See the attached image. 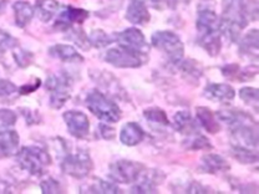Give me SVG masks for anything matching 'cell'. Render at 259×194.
I'll use <instances>...</instances> for the list:
<instances>
[{"instance_id":"52a82bcc","label":"cell","mask_w":259,"mask_h":194,"mask_svg":"<svg viewBox=\"0 0 259 194\" xmlns=\"http://www.w3.org/2000/svg\"><path fill=\"white\" fill-rule=\"evenodd\" d=\"M142 172H144V166L134 161L121 160L110 166V178L113 182L123 183V184L139 180Z\"/></svg>"},{"instance_id":"30bf717a","label":"cell","mask_w":259,"mask_h":194,"mask_svg":"<svg viewBox=\"0 0 259 194\" xmlns=\"http://www.w3.org/2000/svg\"><path fill=\"white\" fill-rule=\"evenodd\" d=\"M64 121L66 123L70 134L75 138H85L90 132V121L88 116L80 111H67L64 113Z\"/></svg>"},{"instance_id":"d6a6232c","label":"cell","mask_w":259,"mask_h":194,"mask_svg":"<svg viewBox=\"0 0 259 194\" xmlns=\"http://www.w3.org/2000/svg\"><path fill=\"white\" fill-rule=\"evenodd\" d=\"M16 86L9 80H0V99L12 96L16 92Z\"/></svg>"},{"instance_id":"f1b7e54d","label":"cell","mask_w":259,"mask_h":194,"mask_svg":"<svg viewBox=\"0 0 259 194\" xmlns=\"http://www.w3.org/2000/svg\"><path fill=\"white\" fill-rule=\"evenodd\" d=\"M18 45V40L14 36L0 29V54L5 53L8 50H13Z\"/></svg>"},{"instance_id":"ba28073f","label":"cell","mask_w":259,"mask_h":194,"mask_svg":"<svg viewBox=\"0 0 259 194\" xmlns=\"http://www.w3.org/2000/svg\"><path fill=\"white\" fill-rule=\"evenodd\" d=\"M105 60L118 69H136L144 63L142 54L121 46L110 48L105 55Z\"/></svg>"},{"instance_id":"83f0119b","label":"cell","mask_w":259,"mask_h":194,"mask_svg":"<svg viewBox=\"0 0 259 194\" xmlns=\"http://www.w3.org/2000/svg\"><path fill=\"white\" fill-rule=\"evenodd\" d=\"M239 97L249 106H253L254 109L258 107L259 97H258V90L254 87H243L239 91Z\"/></svg>"},{"instance_id":"484cf974","label":"cell","mask_w":259,"mask_h":194,"mask_svg":"<svg viewBox=\"0 0 259 194\" xmlns=\"http://www.w3.org/2000/svg\"><path fill=\"white\" fill-rule=\"evenodd\" d=\"M233 156L236 160H238L241 163L252 164L258 162V153L255 150H249V148H243L233 146Z\"/></svg>"},{"instance_id":"5b68a950","label":"cell","mask_w":259,"mask_h":194,"mask_svg":"<svg viewBox=\"0 0 259 194\" xmlns=\"http://www.w3.org/2000/svg\"><path fill=\"white\" fill-rule=\"evenodd\" d=\"M94 164L90 155L83 150L76 152H66L61 161V169L64 173L74 178H85L93 169Z\"/></svg>"},{"instance_id":"1f68e13d","label":"cell","mask_w":259,"mask_h":194,"mask_svg":"<svg viewBox=\"0 0 259 194\" xmlns=\"http://www.w3.org/2000/svg\"><path fill=\"white\" fill-rule=\"evenodd\" d=\"M41 190L44 194H49V193H61V187L60 184L58 183V180L53 179V178H48V179L42 180L41 184Z\"/></svg>"},{"instance_id":"e0dca14e","label":"cell","mask_w":259,"mask_h":194,"mask_svg":"<svg viewBox=\"0 0 259 194\" xmlns=\"http://www.w3.org/2000/svg\"><path fill=\"white\" fill-rule=\"evenodd\" d=\"M202 171L206 172V173H221V172H227L229 171L231 166L228 164L225 158L221 157L218 155H213V153H209V155H206L203 158H202Z\"/></svg>"},{"instance_id":"d590c367","label":"cell","mask_w":259,"mask_h":194,"mask_svg":"<svg viewBox=\"0 0 259 194\" xmlns=\"http://www.w3.org/2000/svg\"><path fill=\"white\" fill-rule=\"evenodd\" d=\"M40 82H41V81H39V82H36L34 86L30 85V83H28V85L23 86V87L20 88V93H21V95H26V93L32 92V91H35L37 87H39Z\"/></svg>"},{"instance_id":"ffe728a7","label":"cell","mask_w":259,"mask_h":194,"mask_svg":"<svg viewBox=\"0 0 259 194\" xmlns=\"http://www.w3.org/2000/svg\"><path fill=\"white\" fill-rule=\"evenodd\" d=\"M13 9H14L15 23L19 28H25L35 15L34 8L26 2H16L13 5Z\"/></svg>"},{"instance_id":"4dcf8cb0","label":"cell","mask_w":259,"mask_h":194,"mask_svg":"<svg viewBox=\"0 0 259 194\" xmlns=\"http://www.w3.org/2000/svg\"><path fill=\"white\" fill-rule=\"evenodd\" d=\"M14 59L15 61L18 63V65L20 67H26L29 66L32 63V59H34V56H32L31 53H29V51L26 50H18L14 53Z\"/></svg>"},{"instance_id":"44dd1931","label":"cell","mask_w":259,"mask_h":194,"mask_svg":"<svg viewBox=\"0 0 259 194\" xmlns=\"http://www.w3.org/2000/svg\"><path fill=\"white\" fill-rule=\"evenodd\" d=\"M258 30L253 29L243 37L241 42V51L242 54H247L249 58L257 59L258 58Z\"/></svg>"},{"instance_id":"ab89813d","label":"cell","mask_w":259,"mask_h":194,"mask_svg":"<svg viewBox=\"0 0 259 194\" xmlns=\"http://www.w3.org/2000/svg\"><path fill=\"white\" fill-rule=\"evenodd\" d=\"M136 2H142V3H145L146 0H136Z\"/></svg>"},{"instance_id":"836d02e7","label":"cell","mask_w":259,"mask_h":194,"mask_svg":"<svg viewBox=\"0 0 259 194\" xmlns=\"http://www.w3.org/2000/svg\"><path fill=\"white\" fill-rule=\"evenodd\" d=\"M188 148H191V150H210L212 146H210L209 141L206 138V137L197 136L194 137L192 141H191Z\"/></svg>"},{"instance_id":"603a6c76","label":"cell","mask_w":259,"mask_h":194,"mask_svg":"<svg viewBox=\"0 0 259 194\" xmlns=\"http://www.w3.org/2000/svg\"><path fill=\"white\" fill-rule=\"evenodd\" d=\"M81 190H82L81 193H120V189L117 188V185H115L111 182H106V180L102 179H95V182L82 187Z\"/></svg>"},{"instance_id":"8d00e7d4","label":"cell","mask_w":259,"mask_h":194,"mask_svg":"<svg viewBox=\"0 0 259 194\" xmlns=\"http://www.w3.org/2000/svg\"><path fill=\"white\" fill-rule=\"evenodd\" d=\"M174 0H152L153 7L157 8V9H163V8H168L169 3H172Z\"/></svg>"},{"instance_id":"d6986e66","label":"cell","mask_w":259,"mask_h":194,"mask_svg":"<svg viewBox=\"0 0 259 194\" xmlns=\"http://www.w3.org/2000/svg\"><path fill=\"white\" fill-rule=\"evenodd\" d=\"M197 120L201 123V126L209 133H217L220 132L221 126L220 121L215 118L214 113L207 107H197Z\"/></svg>"},{"instance_id":"e575fe53","label":"cell","mask_w":259,"mask_h":194,"mask_svg":"<svg viewBox=\"0 0 259 194\" xmlns=\"http://www.w3.org/2000/svg\"><path fill=\"white\" fill-rule=\"evenodd\" d=\"M99 128H100V133H101V136L104 137L105 139H112L113 137H115V129L110 127V126L101 125Z\"/></svg>"},{"instance_id":"8992f818","label":"cell","mask_w":259,"mask_h":194,"mask_svg":"<svg viewBox=\"0 0 259 194\" xmlns=\"http://www.w3.org/2000/svg\"><path fill=\"white\" fill-rule=\"evenodd\" d=\"M45 86L50 91V105L54 109H61L71 96V82L66 74L51 75Z\"/></svg>"},{"instance_id":"74e56055","label":"cell","mask_w":259,"mask_h":194,"mask_svg":"<svg viewBox=\"0 0 259 194\" xmlns=\"http://www.w3.org/2000/svg\"><path fill=\"white\" fill-rule=\"evenodd\" d=\"M0 193H9V187L4 180L0 179Z\"/></svg>"},{"instance_id":"8fae6325","label":"cell","mask_w":259,"mask_h":194,"mask_svg":"<svg viewBox=\"0 0 259 194\" xmlns=\"http://www.w3.org/2000/svg\"><path fill=\"white\" fill-rule=\"evenodd\" d=\"M204 96L210 101L228 104L236 96V91L228 83H208L204 87Z\"/></svg>"},{"instance_id":"7402d4cb","label":"cell","mask_w":259,"mask_h":194,"mask_svg":"<svg viewBox=\"0 0 259 194\" xmlns=\"http://www.w3.org/2000/svg\"><path fill=\"white\" fill-rule=\"evenodd\" d=\"M174 123L177 131L182 132V133L191 134L196 131V123L193 122L190 112L187 111L177 112L174 117Z\"/></svg>"},{"instance_id":"cb8c5ba5","label":"cell","mask_w":259,"mask_h":194,"mask_svg":"<svg viewBox=\"0 0 259 194\" xmlns=\"http://www.w3.org/2000/svg\"><path fill=\"white\" fill-rule=\"evenodd\" d=\"M89 40H90V44L93 46L102 48L107 46V45L112 44V42H115V34L109 35L104 30H94L89 35Z\"/></svg>"},{"instance_id":"7c38bea8","label":"cell","mask_w":259,"mask_h":194,"mask_svg":"<svg viewBox=\"0 0 259 194\" xmlns=\"http://www.w3.org/2000/svg\"><path fill=\"white\" fill-rule=\"evenodd\" d=\"M19 134L13 129L0 131V158H8L15 156L19 151Z\"/></svg>"},{"instance_id":"2e32d148","label":"cell","mask_w":259,"mask_h":194,"mask_svg":"<svg viewBox=\"0 0 259 194\" xmlns=\"http://www.w3.org/2000/svg\"><path fill=\"white\" fill-rule=\"evenodd\" d=\"M49 54L65 63H82L83 58L71 45L58 44L49 48Z\"/></svg>"},{"instance_id":"f546056e","label":"cell","mask_w":259,"mask_h":194,"mask_svg":"<svg viewBox=\"0 0 259 194\" xmlns=\"http://www.w3.org/2000/svg\"><path fill=\"white\" fill-rule=\"evenodd\" d=\"M16 122V115L12 110H0V131L12 127Z\"/></svg>"},{"instance_id":"9a60e30c","label":"cell","mask_w":259,"mask_h":194,"mask_svg":"<svg viewBox=\"0 0 259 194\" xmlns=\"http://www.w3.org/2000/svg\"><path fill=\"white\" fill-rule=\"evenodd\" d=\"M144 137V129H142L141 126L136 122L126 123L120 132L121 142H122V144L128 146V147L139 144L140 142H142Z\"/></svg>"},{"instance_id":"4fadbf2b","label":"cell","mask_w":259,"mask_h":194,"mask_svg":"<svg viewBox=\"0 0 259 194\" xmlns=\"http://www.w3.org/2000/svg\"><path fill=\"white\" fill-rule=\"evenodd\" d=\"M88 16L89 13L86 12V10L67 7L66 9L61 13L60 16H59L58 20H56L55 26L56 28L61 29V30H66V29L71 28L72 24H81L82 21H85L86 19H88Z\"/></svg>"},{"instance_id":"3957f363","label":"cell","mask_w":259,"mask_h":194,"mask_svg":"<svg viewBox=\"0 0 259 194\" xmlns=\"http://www.w3.org/2000/svg\"><path fill=\"white\" fill-rule=\"evenodd\" d=\"M16 161L23 169L32 174L40 176L44 173L45 168L51 163L50 155L42 148L36 146L24 147L16 153Z\"/></svg>"},{"instance_id":"6da1fadb","label":"cell","mask_w":259,"mask_h":194,"mask_svg":"<svg viewBox=\"0 0 259 194\" xmlns=\"http://www.w3.org/2000/svg\"><path fill=\"white\" fill-rule=\"evenodd\" d=\"M198 44L209 54L215 56L221 51L220 18L213 10L204 9L198 13L197 18Z\"/></svg>"},{"instance_id":"4316f807","label":"cell","mask_w":259,"mask_h":194,"mask_svg":"<svg viewBox=\"0 0 259 194\" xmlns=\"http://www.w3.org/2000/svg\"><path fill=\"white\" fill-rule=\"evenodd\" d=\"M144 115L146 120L150 121L151 123H156V125H161V126L169 125V121L168 118H167L166 112H164L163 110L157 109V107L145 110Z\"/></svg>"},{"instance_id":"277c9868","label":"cell","mask_w":259,"mask_h":194,"mask_svg":"<svg viewBox=\"0 0 259 194\" xmlns=\"http://www.w3.org/2000/svg\"><path fill=\"white\" fill-rule=\"evenodd\" d=\"M151 44L167 55L172 63L182 60L185 46L181 37L174 31H156L151 37Z\"/></svg>"},{"instance_id":"d4e9b609","label":"cell","mask_w":259,"mask_h":194,"mask_svg":"<svg viewBox=\"0 0 259 194\" xmlns=\"http://www.w3.org/2000/svg\"><path fill=\"white\" fill-rule=\"evenodd\" d=\"M66 39L70 40V41L75 42L76 46L82 48V50H88V48L91 46L89 36L83 32L82 29L80 28H72L71 26V28H70L69 34L66 35Z\"/></svg>"},{"instance_id":"5bb4252c","label":"cell","mask_w":259,"mask_h":194,"mask_svg":"<svg viewBox=\"0 0 259 194\" xmlns=\"http://www.w3.org/2000/svg\"><path fill=\"white\" fill-rule=\"evenodd\" d=\"M126 19L134 25H145L150 21L151 16L145 3L132 0L127 8V12H126Z\"/></svg>"},{"instance_id":"7a4b0ae2","label":"cell","mask_w":259,"mask_h":194,"mask_svg":"<svg viewBox=\"0 0 259 194\" xmlns=\"http://www.w3.org/2000/svg\"><path fill=\"white\" fill-rule=\"evenodd\" d=\"M86 106L93 115L105 122L116 123L121 118L120 107L97 90H93L86 97Z\"/></svg>"},{"instance_id":"ac0fdd59","label":"cell","mask_w":259,"mask_h":194,"mask_svg":"<svg viewBox=\"0 0 259 194\" xmlns=\"http://www.w3.org/2000/svg\"><path fill=\"white\" fill-rule=\"evenodd\" d=\"M59 9H60V4L56 0H37L34 8L35 14L42 23L50 21L54 15L59 12Z\"/></svg>"},{"instance_id":"f35d334b","label":"cell","mask_w":259,"mask_h":194,"mask_svg":"<svg viewBox=\"0 0 259 194\" xmlns=\"http://www.w3.org/2000/svg\"><path fill=\"white\" fill-rule=\"evenodd\" d=\"M5 8H7V2L5 0H0V14L4 12Z\"/></svg>"},{"instance_id":"9c48e42d","label":"cell","mask_w":259,"mask_h":194,"mask_svg":"<svg viewBox=\"0 0 259 194\" xmlns=\"http://www.w3.org/2000/svg\"><path fill=\"white\" fill-rule=\"evenodd\" d=\"M115 42H118L121 47L128 48L135 53L146 54L148 50V44L145 39V35L136 28H130L118 32V34H115Z\"/></svg>"}]
</instances>
